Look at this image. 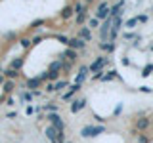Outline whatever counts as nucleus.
Wrapping results in <instances>:
<instances>
[{
	"instance_id": "obj_1",
	"label": "nucleus",
	"mask_w": 153,
	"mask_h": 143,
	"mask_svg": "<svg viewBox=\"0 0 153 143\" xmlns=\"http://www.w3.org/2000/svg\"><path fill=\"white\" fill-rule=\"evenodd\" d=\"M100 133H105V126H92V124H88V126H84L82 130H80V136L82 137H98Z\"/></svg>"
},
{
	"instance_id": "obj_2",
	"label": "nucleus",
	"mask_w": 153,
	"mask_h": 143,
	"mask_svg": "<svg viewBox=\"0 0 153 143\" xmlns=\"http://www.w3.org/2000/svg\"><path fill=\"white\" fill-rule=\"evenodd\" d=\"M149 128H151V118L146 116V114H140V116L136 118V122H134V130H136L138 133L147 132Z\"/></svg>"
},
{
	"instance_id": "obj_3",
	"label": "nucleus",
	"mask_w": 153,
	"mask_h": 143,
	"mask_svg": "<svg viewBox=\"0 0 153 143\" xmlns=\"http://www.w3.org/2000/svg\"><path fill=\"white\" fill-rule=\"evenodd\" d=\"M48 120H50V126H54L57 132H65V122L61 120V116L57 113H50L48 114Z\"/></svg>"
},
{
	"instance_id": "obj_4",
	"label": "nucleus",
	"mask_w": 153,
	"mask_h": 143,
	"mask_svg": "<svg viewBox=\"0 0 153 143\" xmlns=\"http://www.w3.org/2000/svg\"><path fill=\"white\" fill-rule=\"evenodd\" d=\"M107 63H109V59L102 55V57H98L94 63H90V65H88V71H90V73H98V71H103V67L107 65Z\"/></svg>"
},
{
	"instance_id": "obj_5",
	"label": "nucleus",
	"mask_w": 153,
	"mask_h": 143,
	"mask_svg": "<svg viewBox=\"0 0 153 143\" xmlns=\"http://www.w3.org/2000/svg\"><path fill=\"white\" fill-rule=\"evenodd\" d=\"M107 17H109V6H107V2H102L100 8L96 10V19L98 21H105Z\"/></svg>"
},
{
	"instance_id": "obj_6",
	"label": "nucleus",
	"mask_w": 153,
	"mask_h": 143,
	"mask_svg": "<svg viewBox=\"0 0 153 143\" xmlns=\"http://www.w3.org/2000/svg\"><path fill=\"white\" fill-rule=\"evenodd\" d=\"M86 44H88V42H84L82 38L75 36V38H69V42H67V48H71V50H84Z\"/></svg>"
},
{
	"instance_id": "obj_7",
	"label": "nucleus",
	"mask_w": 153,
	"mask_h": 143,
	"mask_svg": "<svg viewBox=\"0 0 153 143\" xmlns=\"http://www.w3.org/2000/svg\"><path fill=\"white\" fill-rule=\"evenodd\" d=\"M61 61H71V63H75L76 59H79V54H76V50H71V48H67L63 54L59 55Z\"/></svg>"
},
{
	"instance_id": "obj_8",
	"label": "nucleus",
	"mask_w": 153,
	"mask_h": 143,
	"mask_svg": "<svg viewBox=\"0 0 153 143\" xmlns=\"http://www.w3.org/2000/svg\"><path fill=\"white\" fill-rule=\"evenodd\" d=\"M86 107V97H79V99H73V103H71V113L76 114L79 111H82Z\"/></svg>"
},
{
	"instance_id": "obj_9",
	"label": "nucleus",
	"mask_w": 153,
	"mask_h": 143,
	"mask_svg": "<svg viewBox=\"0 0 153 143\" xmlns=\"http://www.w3.org/2000/svg\"><path fill=\"white\" fill-rule=\"evenodd\" d=\"M88 74H90L88 67H86V65H82V67L79 69V74H76V78H75V84H79V86H80V84H82L86 78H88Z\"/></svg>"
},
{
	"instance_id": "obj_10",
	"label": "nucleus",
	"mask_w": 153,
	"mask_h": 143,
	"mask_svg": "<svg viewBox=\"0 0 153 143\" xmlns=\"http://www.w3.org/2000/svg\"><path fill=\"white\" fill-rule=\"evenodd\" d=\"M79 90H80V86H79V84H73V86H69V90H67V92L61 95V97H63L65 101H67V99H73V95L79 92Z\"/></svg>"
},
{
	"instance_id": "obj_11",
	"label": "nucleus",
	"mask_w": 153,
	"mask_h": 143,
	"mask_svg": "<svg viewBox=\"0 0 153 143\" xmlns=\"http://www.w3.org/2000/svg\"><path fill=\"white\" fill-rule=\"evenodd\" d=\"M79 38H82L84 42H90V40H92V31H90L88 27H82L79 31Z\"/></svg>"
},
{
	"instance_id": "obj_12",
	"label": "nucleus",
	"mask_w": 153,
	"mask_h": 143,
	"mask_svg": "<svg viewBox=\"0 0 153 143\" xmlns=\"http://www.w3.org/2000/svg\"><path fill=\"white\" fill-rule=\"evenodd\" d=\"M25 86H27V88H29V90H33V92H35V90H36V88H40V86H42V80H40V78H38V76H36V78H29Z\"/></svg>"
},
{
	"instance_id": "obj_13",
	"label": "nucleus",
	"mask_w": 153,
	"mask_h": 143,
	"mask_svg": "<svg viewBox=\"0 0 153 143\" xmlns=\"http://www.w3.org/2000/svg\"><path fill=\"white\" fill-rule=\"evenodd\" d=\"M2 74H4V78H6V80H16L17 76H19V71H13V69H10V67H8L6 71H2Z\"/></svg>"
},
{
	"instance_id": "obj_14",
	"label": "nucleus",
	"mask_w": 153,
	"mask_h": 143,
	"mask_svg": "<svg viewBox=\"0 0 153 143\" xmlns=\"http://www.w3.org/2000/svg\"><path fill=\"white\" fill-rule=\"evenodd\" d=\"M57 133H59V132H57L54 126H48V128H46V137H48L50 141H56V139H57Z\"/></svg>"
},
{
	"instance_id": "obj_15",
	"label": "nucleus",
	"mask_w": 153,
	"mask_h": 143,
	"mask_svg": "<svg viewBox=\"0 0 153 143\" xmlns=\"http://www.w3.org/2000/svg\"><path fill=\"white\" fill-rule=\"evenodd\" d=\"M23 63H25V59H23V57H16V59L12 61V63H10V69H13V71H19L23 67Z\"/></svg>"
},
{
	"instance_id": "obj_16",
	"label": "nucleus",
	"mask_w": 153,
	"mask_h": 143,
	"mask_svg": "<svg viewBox=\"0 0 153 143\" xmlns=\"http://www.w3.org/2000/svg\"><path fill=\"white\" fill-rule=\"evenodd\" d=\"M13 88H16L13 80H4V84H2V90H4V94H12V92H13Z\"/></svg>"
},
{
	"instance_id": "obj_17",
	"label": "nucleus",
	"mask_w": 153,
	"mask_h": 143,
	"mask_svg": "<svg viewBox=\"0 0 153 143\" xmlns=\"http://www.w3.org/2000/svg\"><path fill=\"white\" fill-rule=\"evenodd\" d=\"M73 6H65L63 10H61V19H71L73 17Z\"/></svg>"
},
{
	"instance_id": "obj_18",
	"label": "nucleus",
	"mask_w": 153,
	"mask_h": 143,
	"mask_svg": "<svg viewBox=\"0 0 153 143\" xmlns=\"http://www.w3.org/2000/svg\"><path fill=\"white\" fill-rule=\"evenodd\" d=\"M100 50L102 52H113L115 50V42H100Z\"/></svg>"
},
{
	"instance_id": "obj_19",
	"label": "nucleus",
	"mask_w": 153,
	"mask_h": 143,
	"mask_svg": "<svg viewBox=\"0 0 153 143\" xmlns=\"http://www.w3.org/2000/svg\"><path fill=\"white\" fill-rule=\"evenodd\" d=\"M117 71L115 69H111V71H107V74H103L102 76V82H109V80H113V78H117Z\"/></svg>"
},
{
	"instance_id": "obj_20",
	"label": "nucleus",
	"mask_w": 153,
	"mask_h": 143,
	"mask_svg": "<svg viewBox=\"0 0 153 143\" xmlns=\"http://www.w3.org/2000/svg\"><path fill=\"white\" fill-rule=\"evenodd\" d=\"M61 67H63V61H54V63H50V69H48V71H52V73H59V71H61Z\"/></svg>"
},
{
	"instance_id": "obj_21",
	"label": "nucleus",
	"mask_w": 153,
	"mask_h": 143,
	"mask_svg": "<svg viewBox=\"0 0 153 143\" xmlns=\"http://www.w3.org/2000/svg\"><path fill=\"white\" fill-rule=\"evenodd\" d=\"M149 74H153V65H151V63H149V65H146V67L142 69V76H143V78H147Z\"/></svg>"
},
{
	"instance_id": "obj_22",
	"label": "nucleus",
	"mask_w": 153,
	"mask_h": 143,
	"mask_svg": "<svg viewBox=\"0 0 153 143\" xmlns=\"http://www.w3.org/2000/svg\"><path fill=\"white\" fill-rule=\"evenodd\" d=\"M73 12L76 13V15H79V13H82V12H86V8H84V4L82 2H76L75 6H73Z\"/></svg>"
},
{
	"instance_id": "obj_23",
	"label": "nucleus",
	"mask_w": 153,
	"mask_h": 143,
	"mask_svg": "<svg viewBox=\"0 0 153 143\" xmlns=\"http://www.w3.org/2000/svg\"><path fill=\"white\" fill-rule=\"evenodd\" d=\"M67 86V80H63V78H59L57 82H54V88H56V92H59V90H63Z\"/></svg>"
},
{
	"instance_id": "obj_24",
	"label": "nucleus",
	"mask_w": 153,
	"mask_h": 143,
	"mask_svg": "<svg viewBox=\"0 0 153 143\" xmlns=\"http://www.w3.org/2000/svg\"><path fill=\"white\" fill-rule=\"evenodd\" d=\"M86 17H88V15H86V12H82V13H79V15L75 17V23H76V25H82V23L86 21Z\"/></svg>"
},
{
	"instance_id": "obj_25",
	"label": "nucleus",
	"mask_w": 153,
	"mask_h": 143,
	"mask_svg": "<svg viewBox=\"0 0 153 143\" xmlns=\"http://www.w3.org/2000/svg\"><path fill=\"white\" fill-rule=\"evenodd\" d=\"M44 109L48 113H57L59 111V107H57V105H54V103H48V105H44Z\"/></svg>"
},
{
	"instance_id": "obj_26",
	"label": "nucleus",
	"mask_w": 153,
	"mask_h": 143,
	"mask_svg": "<svg viewBox=\"0 0 153 143\" xmlns=\"http://www.w3.org/2000/svg\"><path fill=\"white\" fill-rule=\"evenodd\" d=\"M19 44H21V48H31L33 44H31V40H29V38H19Z\"/></svg>"
},
{
	"instance_id": "obj_27",
	"label": "nucleus",
	"mask_w": 153,
	"mask_h": 143,
	"mask_svg": "<svg viewBox=\"0 0 153 143\" xmlns=\"http://www.w3.org/2000/svg\"><path fill=\"white\" fill-rule=\"evenodd\" d=\"M75 63H71V61H63V67H61V71H65V73H69L71 69H73Z\"/></svg>"
},
{
	"instance_id": "obj_28",
	"label": "nucleus",
	"mask_w": 153,
	"mask_h": 143,
	"mask_svg": "<svg viewBox=\"0 0 153 143\" xmlns=\"http://www.w3.org/2000/svg\"><path fill=\"white\" fill-rule=\"evenodd\" d=\"M136 25H138V19L136 17H132V19H128V21H126V27L128 29H134Z\"/></svg>"
},
{
	"instance_id": "obj_29",
	"label": "nucleus",
	"mask_w": 153,
	"mask_h": 143,
	"mask_svg": "<svg viewBox=\"0 0 153 143\" xmlns=\"http://www.w3.org/2000/svg\"><path fill=\"white\" fill-rule=\"evenodd\" d=\"M21 99H23V101H33V94L31 92H23L21 94Z\"/></svg>"
},
{
	"instance_id": "obj_30",
	"label": "nucleus",
	"mask_w": 153,
	"mask_h": 143,
	"mask_svg": "<svg viewBox=\"0 0 153 143\" xmlns=\"http://www.w3.org/2000/svg\"><path fill=\"white\" fill-rule=\"evenodd\" d=\"M96 27H100V21H98V19H90V21H88V29H96Z\"/></svg>"
},
{
	"instance_id": "obj_31",
	"label": "nucleus",
	"mask_w": 153,
	"mask_h": 143,
	"mask_svg": "<svg viewBox=\"0 0 153 143\" xmlns=\"http://www.w3.org/2000/svg\"><path fill=\"white\" fill-rule=\"evenodd\" d=\"M138 143H149V137H147L146 133H140V136H138Z\"/></svg>"
},
{
	"instance_id": "obj_32",
	"label": "nucleus",
	"mask_w": 153,
	"mask_h": 143,
	"mask_svg": "<svg viewBox=\"0 0 153 143\" xmlns=\"http://www.w3.org/2000/svg\"><path fill=\"white\" fill-rule=\"evenodd\" d=\"M56 40H59V42H63V44L67 46V42H69V38L63 36V35H56Z\"/></svg>"
},
{
	"instance_id": "obj_33",
	"label": "nucleus",
	"mask_w": 153,
	"mask_h": 143,
	"mask_svg": "<svg viewBox=\"0 0 153 143\" xmlns=\"http://www.w3.org/2000/svg\"><path fill=\"white\" fill-rule=\"evenodd\" d=\"M40 42H42V36H35V38L31 40V44H33V46H38Z\"/></svg>"
},
{
	"instance_id": "obj_34",
	"label": "nucleus",
	"mask_w": 153,
	"mask_h": 143,
	"mask_svg": "<svg viewBox=\"0 0 153 143\" xmlns=\"http://www.w3.org/2000/svg\"><path fill=\"white\" fill-rule=\"evenodd\" d=\"M136 19H138V23H147V19H149V17H147V15H143V13H142V15H138Z\"/></svg>"
},
{
	"instance_id": "obj_35",
	"label": "nucleus",
	"mask_w": 153,
	"mask_h": 143,
	"mask_svg": "<svg viewBox=\"0 0 153 143\" xmlns=\"http://www.w3.org/2000/svg\"><path fill=\"white\" fill-rule=\"evenodd\" d=\"M46 92H50V94H52V92H56V88H54V82H48V84H46Z\"/></svg>"
},
{
	"instance_id": "obj_36",
	"label": "nucleus",
	"mask_w": 153,
	"mask_h": 143,
	"mask_svg": "<svg viewBox=\"0 0 153 143\" xmlns=\"http://www.w3.org/2000/svg\"><path fill=\"white\" fill-rule=\"evenodd\" d=\"M102 76H103V71H98V73H96L92 78H94V80H102Z\"/></svg>"
},
{
	"instance_id": "obj_37",
	"label": "nucleus",
	"mask_w": 153,
	"mask_h": 143,
	"mask_svg": "<svg viewBox=\"0 0 153 143\" xmlns=\"http://www.w3.org/2000/svg\"><path fill=\"white\" fill-rule=\"evenodd\" d=\"M140 92L142 94H151V88H147V86H140Z\"/></svg>"
},
{
	"instance_id": "obj_38",
	"label": "nucleus",
	"mask_w": 153,
	"mask_h": 143,
	"mask_svg": "<svg viewBox=\"0 0 153 143\" xmlns=\"http://www.w3.org/2000/svg\"><path fill=\"white\" fill-rule=\"evenodd\" d=\"M124 38H126V40H130V38H138V35H136V32H126Z\"/></svg>"
},
{
	"instance_id": "obj_39",
	"label": "nucleus",
	"mask_w": 153,
	"mask_h": 143,
	"mask_svg": "<svg viewBox=\"0 0 153 143\" xmlns=\"http://www.w3.org/2000/svg\"><path fill=\"white\" fill-rule=\"evenodd\" d=\"M6 105H8V107H12V105H16V101H13V97H8V99H6Z\"/></svg>"
},
{
	"instance_id": "obj_40",
	"label": "nucleus",
	"mask_w": 153,
	"mask_h": 143,
	"mask_svg": "<svg viewBox=\"0 0 153 143\" xmlns=\"http://www.w3.org/2000/svg\"><path fill=\"white\" fill-rule=\"evenodd\" d=\"M94 118H96V120H98V122H102V124H103L105 120H107V118H103V116H98V114H96V116H94Z\"/></svg>"
},
{
	"instance_id": "obj_41",
	"label": "nucleus",
	"mask_w": 153,
	"mask_h": 143,
	"mask_svg": "<svg viewBox=\"0 0 153 143\" xmlns=\"http://www.w3.org/2000/svg\"><path fill=\"white\" fill-rule=\"evenodd\" d=\"M38 25H44V19H40V21H35V23H33V27H38Z\"/></svg>"
},
{
	"instance_id": "obj_42",
	"label": "nucleus",
	"mask_w": 153,
	"mask_h": 143,
	"mask_svg": "<svg viewBox=\"0 0 153 143\" xmlns=\"http://www.w3.org/2000/svg\"><path fill=\"white\" fill-rule=\"evenodd\" d=\"M123 65L128 67V65H130V59H126V57H124V59H123Z\"/></svg>"
},
{
	"instance_id": "obj_43",
	"label": "nucleus",
	"mask_w": 153,
	"mask_h": 143,
	"mask_svg": "<svg viewBox=\"0 0 153 143\" xmlns=\"http://www.w3.org/2000/svg\"><path fill=\"white\" fill-rule=\"evenodd\" d=\"M4 80H6V78H4V74H0V86L4 84Z\"/></svg>"
},
{
	"instance_id": "obj_44",
	"label": "nucleus",
	"mask_w": 153,
	"mask_h": 143,
	"mask_svg": "<svg viewBox=\"0 0 153 143\" xmlns=\"http://www.w3.org/2000/svg\"><path fill=\"white\" fill-rule=\"evenodd\" d=\"M90 2H92V0H86V6H88V4H90Z\"/></svg>"
},
{
	"instance_id": "obj_45",
	"label": "nucleus",
	"mask_w": 153,
	"mask_h": 143,
	"mask_svg": "<svg viewBox=\"0 0 153 143\" xmlns=\"http://www.w3.org/2000/svg\"><path fill=\"white\" fill-rule=\"evenodd\" d=\"M52 143H61V141H57V139H56V141H52Z\"/></svg>"
},
{
	"instance_id": "obj_46",
	"label": "nucleus",
	"mask_w": 153,
	"mask_h": 143,
	"mask_svg": "<svg viewBox=\"0 0 153 143\" xmlns=\"http://www.w3.org/2000/svg\"><path fill=\"white\" fill-rule=\"evenodd\" d=\"M0 74H2V67H0Z\"/></svg>"
},
{
	"instance_id": "obj_47",
	"label": "nucleus",
	"mask_w": 153,
	"mask_h": 143,
	"mask_svg": "<svg viewBox=\"0 0 153 143\" xmlns=\"http://www.w3.org/2000/svg\"><path fill=\"white\" fill-rule=\"evenodd\" d=\"M151 124H153V120H151Z\"/></svg>"
}]
</instances>
